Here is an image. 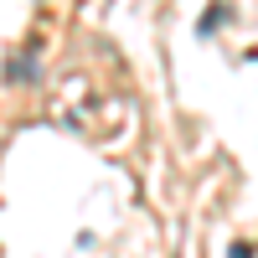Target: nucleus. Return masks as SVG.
<instances>
[{
	"mask_svg": "<svg viewBox=\"0 0 258 258\" xmlns=\"http://www.w3.org/2000/svg\"><path fill=\"white\" fill-rule=\"evenodd\" d=\"M31 73H36V68H31V57H16V62H11V83H36Z\"/></svg>",
	"mask_w": 258,
	"mask_h": 258,
	"instance_id": "f257e3e1",
	"label": "nucleus"
},
{
	"mask_svg": "<svg viewBox=\"0 0 258 258\" xmlns=\"http://www.w3.org/2000/svg\"><path fill=\"white\" fill-rule=\"evenodd\" d=\"M227 258H253V243H232V253Z\"/></svg>",
	"mask_w": 258,
	"mask_h": 258,
	"instance_id": "f03ea898",
	"label": "nucleus"
}]
</instances>
